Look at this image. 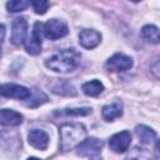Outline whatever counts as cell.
I'll return each instance as SVG.
<instances>
[{
	"label": "cell",
	"mask_w": 160,
	"mask_h": 160,
	"mask_svg": "<svg viewBox=\"0 0 160 160\" xmlns=\"http://www.w3.org/2000/svg\"><path fill=\"white\" fill-rule=\"evenodd\" d=\"M80 54L75 49H62L51 55L45 65L55 72H70L80 64Z\"/></svg>",
	"instance_id": "6da1fadb"
},
{
	"label": "cell",
	"mask_w": 160,
	"mask_h": 160,
	"mask_svg": "<svg viewBox=\"0 0 160 160\" xmlns=\"http://www.w3.org/2000/svg\"><path fill=\"white\" fill-rule=\"evenodd\" d=\"M60 149L66 152L81 144L86 138V129L80 122H65L60 126Z\"/></svg>",
	"instance_id": "7a4b0ae2"
},
{
	"label": "cell",
	"mask_w": 160,
	"mask_h": 160,
	"mask_svg": "<svg viewBox=\"0 0 160 160\" xmlns=\"http://www.w3.org/2000/svg\"><path fill=\"white\" fill-rule=\"evenodd\" d=\"M104 142L96 138H89L85 139L81 144L76 146V152L80 156H86L90 159H98L101 150H102Z\"/></svg>",
	"instance_id": "3957f363"
},
{
	"label": "cell",
	"mask_w": 160,
	"mask_h": 160,
	"mask_svg": "<svg viewBox=\"0 0 160 160\" xmlns=\"http://www.w3.org/2000/svg\"><path fill=\"white\" fill-rule=\"evenodd\" d=\"M42 32L44 35L50 40H58L60 38H64L68 35L69 29L68 25L59 19H50L42 25Z\"/></svg>",
	"instance_id": "277c9868"
},
{
	"label": "cell",
	"mask_w": 160,
	"mask_h": 160,
	"mask_svg": "<svg viewBox=\"0 0 160 160\" xmlns=\"http://www.w3.org/2000/svg\"><path fill=\"white\" fill-rule=\"evenodd\" d=\"M0 96L26 100L31 96V91L21 85L18 84H1L0 85Z\"/></svg>",
	"instance_id": "5b68a950"
},
{
	"label": "cell",
	"mask_w": 160,
	"mask_h": 160,
	"mask_svg": "<svg viewBox=\"0 0 160 160\" xmlns=\"http://www.w3.org/2000/svg\"><path fill=\"white\" fill-rule=\"evenodd\" d=\"M132 66V59L124 54H114L105 62V68L109 71H125Z\"/></svg>",
	"instance_id": "8992f818"
},
{
	"label": "cell",
	"mask_w": 160,
	"mask_h": 160,
	"mask_svg": "<svg viewBox=\"0 0 160 160\" xmlns=\"http://www.w3.org/2000/svg\"><path fill=\"white\" fill-rule=\"evenodd\" d=\"M28 34V21L25 18H16L12 22L11 30V42L16 46H20L26 40Z\"/></svg>",
	"instance_id": "52a82bcc"
},
{
	"label": "cell",
	"mask_w": 160,
	"mask_h": 160,
	"mask_svg": "<svg viewBox=\"0 0 160 160\" xmlns=\"http://www.w3.org/2000/svg\"><path fill=\"white\" fill-rule=\"evenodd\" d=\"M131 142V135L129 131H120L115 135H112L109 140V146L114 152H124L129 149Z\"/></svg>",
	"instance_id": "ba28073f"
},
{
	"label": "cell",
	"mask_w": 160,
	"mask_h": 160,
	"mask_svg": "<svg viewBox=\"0 0 160 160\" xmlns=\"http://www.w3.org/2000/svg\"><path fill=\"white\" fill-rule=\"evenodd\" d=\"M41 32H42V24L35 22L34 28H32V34L25 45V49L30 55L40 54V51H41Z\"/></svg>",
	"instance_id": "9c48e42d"
},
{
	"label": "cell",
	"mask_w": 160,
	"mask_h": 160,
	"mask_svg": "<svg viewBox=\"0 0 160 160\" xmlns=\"http://www.w3.org/2000/svg\"><path fill=\"white\" fill-rule=\"evenodd\" d=\"M101 41V34L92 29H84L79 34V42L85 49H94Z\"/></svg>",
	"instance_id": "30bf717a"
},
{
	"label": "cell",
	"mask_w": 160,
	"mask_h": 160,
	"mask_svg": "<svg viewBox=\"0 0 160 160\" xmlns=\"http://www.w3.org/2000/svg\"><path fill=\"white\" fill-rule=\"evenodd\" d=\"M29 144L39 150H45L49 146V135L44 130L34 129L29 132Z\"/></svg>",
	"instance_id": "8fae6325"
},
{
	"label": "cell",
	"mask_w": 160,
	"mask_h": 160,
	"mask_svg": "<svg viewBox=\"0 0 160 160\" xmlns=\"http://www.w3.org/2000/svg\"><path fill=\"white\" fill-rule=\"evenodd\" d=\"M22 122V115L11 109H0V125L18 126Z\"/></svg>",
	"instance_id": "7c38bea8"
},
{
	"label": "cell",
	"mask_w": 160,
	"mask_h": 160,
	"mask_svg": "<svg viewBox=\"0 0 160 160\" xmlns=\"http://www.w3.org/2000/svg\"><path fill=\"white\" fill-rule=\"evenodd\" d=\"M101 115L106 121H114L115 119H118L122 115V105L119 101L108 104V105L102 106Z\"/></svg>",
	"instance_id": "4fadbf2b"
},
{
	"label": "cell",
	"mask_w": 160,
	"mask_h": 160,
	"mask_svg": "<svg viewBox=\"0 0 160 160\" xmlns=\"http://www.w3.org/2000/svg\"><path fill=\"white\" fill-rule=\"evenodd\" d=\"M135 134L139 138L140 142L144 145H150L154 141H156V132L145 125H138L135 128Z\"/></svg>",
	"instance_id": "5bb4252c"
},
{
	"label": "cell",
	"mask_w": 160,
	"mask_h": 160,
	"mask_svg": "<svg viewBox=\"0 0 160 160\" xmlns=\"http://www.w3.org/2000/svg\"><path fill=\"white\" fill-rule=\"evenodd\" d=\"M156 159L158 158L154 156V154L151 151L136 146L132 150H130V152L125 160H156Z\"/></svg>",
	"instance_id": "9a60e30c"
},
{
	"label": "cell",
	"mask_w": 160,
	"mask_h": 160,
	"mask_svg": "<svg viewBox=\"0 0 160 160\" xmlns=\"http://www.w3.org/2000/svg\"><path fill=\"white\" fill-rule=\"evenodd\" d=\"M82 92L88 96H98L102 92L104 85L99 80H90L82 85Z\"/></svg>",
	"instance_id": "2e32d148"
},
{
	"label": "cell",
	"mask_w": 160,
	"mask_h": 160,
	"mask_svg": "<svg viewBox=\"0 0 160 160\" xmlns=\"http://www.w3.org/2000/svg\"><path fill=\"white\" fill-rule=\"evenodd\" d=\"M141 36L145 40H148V41H150L152 44H159V40H160L159 29L155 25H145V26H142Z\"/></svg>",
	"instance_id": "e0dca14e"
},
{
	"label": "cell",
	"mask_w": 160,
	"mask_h": 160,
	"mask_svg": "<svg viewBox=\"0 0 160 160\" xmlns=\"http://www.w3.org/2000/svg\"><path fill=\"white\" fill-rule=\"evenodd\" d=\"M89 114H91V108H71L55 112V115H66V116H82Z\"/></svg>",
	"instance_id": "ac0fdd59"
},
{
	"label": "cell",
	"mask_w": 160,
	"mask_h": 160,
	"mask_svg": "<svg viewBox=\"0 0 160 160\" xmlns=\"http://www.w3.org/2000/svg\"><path fill=\"white\" fill-rule=\"evenodd\" d=\"M52 91L60 95H75L74 88L66 81H58L56 85L52 88Z\"/></svg>",
	"instance_id": "d6986e66"
},
{
	"label": "cell",
	"mask_w": 160,
	"mask_h": 160,
	"mask_svg": "<svg viewBox=\"0 0 160 160\" xmlns=\"http://www.w3.org/2000/svg\"><path fill=\"white\" fill-rule=\"evenodd\" d=\"M29 5H30L29 1H25V0H14V1L6 2V9L10 12H19V11L25 10Z\"/></svg>",
	"instance_id": "ffe728a7"
},
{
	"label": "cell",
	"mask_w": 160,
	"mask_h": 160,
	"mask_svg": "<svg viewBox=\"0 0 160 160\" xmlns=\"http://www.w3.org/2000/svg\"><path fill=\"white\" fill-rule=\"evenodd\" d=\"M31 6H32V9H34V11L36 14L42 15L49 9V2L48 1H42V0H40V1L39 0L38 1H31Z\"/></svg>",
	"instance_id": "44dd1931"
},
{
	"label": "cell",
	"mask_w": 160,
	"mask_h": 160,
	"mask_svg": "<svg viewBox=\"0 0 160 160\" xmlns=\"http://www.w3.org/2000/svg\"><path fill=\"white\" fill-rule=\"evenodd\" d=\"M5 32H6L5 26L2 24H0V49H1V45L4 42V39H5Z\"/></svg>",
	"instance_id": "7402d4cb"
},
{
	"label": "cell",
	"mask_w": 160,
	"mask_h": 160,
	"mask_svg": "<svg viewBox=\"0 0 160 160\" xmlns=\"http://www.w3.org/2000/svg\"><path fill=\"white\" fill-rule=\"evenodd\" d=\"M28 160H40V159H38V158H29Z\"/></svg>",
	"instance_id": "603a6c76"
}]
</instances>
